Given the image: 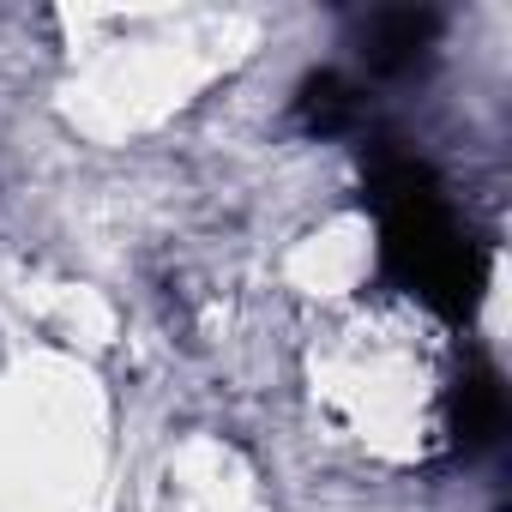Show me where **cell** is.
<instances>
[{"mask_svg": "<svg viewBox=\"0 0 512 512\" xmlns=\"http://www.w3.org/2000/svg\"><path fill=\"white\" fill-rule=\"evenodd\" d=\"M374 199L386 217V266L434 308L458 314L476 296V253L458 235L452 211L440 205L428 169L416 157L380 151L374 157Z\"/></svg>", "mask_w": 512, "mask_h": 512, "instance_id": "cell-1", "label": "cell"}, {"mask_svg": "<svg viewBox=\"0 0 512 512\" xmlns=\"http://www.w3.org/2000/svg\"><path fill=\"white\" fill-rule=\"evenodd\" d=\"M434 37H440V19H434V13H416V7H386V13H374V19L362 25L356 55L368 61V73L398 79V73H410V67H422V61H428Z\"/></svg>", "mask_w": 512, "mask_h": 512, "instance_id": "cell-2", "label": "cell"}, {"mask_svg": "<svg viewBox=\"0 0 512 512\" xmlns=\"http://www.w3.org/2000/svg\"><path fill=\"white\" fill-rule=\"evenodd\" d=\"M296 115L308 133H350L362 121V91L344 73H314L296 97Z\"/></svg>", "mask_w": 512, "mask_h": 512, "instance_id": "cell-3", "label": "cell"}, {"mask_svg": "<svg viewBox=\"0 0 512 512\" xmlns=\"http://www.w3.org/2000/svg\"><path fill=\"white\" fill-rule=\"evenodd\" d=\"M452 428H458V446H488L500 434V386L482 374V380H464L458 398H452Z\"/></svg>", "mask_w": 512, "mask_h": 512, "instance_id": "cell-4", "label": "cell"}]
</instances>
